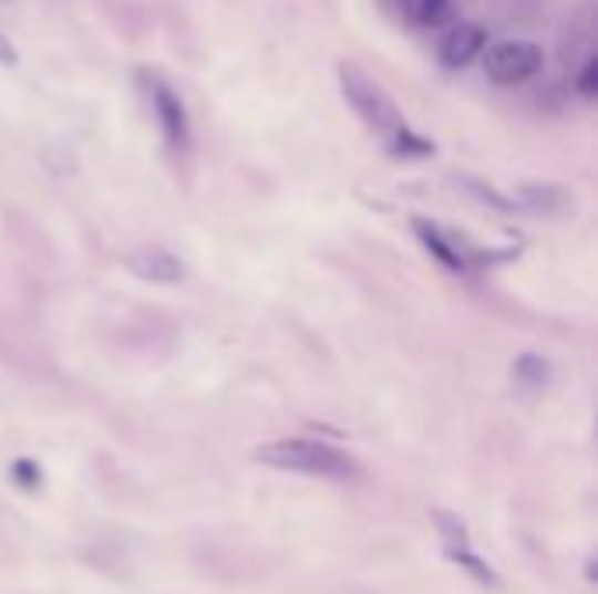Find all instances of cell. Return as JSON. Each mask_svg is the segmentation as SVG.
<instances>
[{
	"label": "cell",
	"mask_w": 598,
	"mask_h": 594,
	"mask_svg": "<svg viewBox=\"0 0 598 594\" xmlns=\"http://www.w3.org/2000/svg\"><path fill=\"white\" fill-rule=\"evenodd\" d=\"M452 0H403V11L413 25H441L448 18Z\"/></svg>",
	"instance_id": "cell-7"
},
{
	"label": "cell",
	"mask_w": 598,
	"mask_h": 594,
	"mask_svg": "<svg viewBox=\"0 0 598 594\" xmlns=\"http://www.w3.org/2000/svg\"><path fill=\"white\" fill-rule=\"evenodd\" d=\"M0 63H18V53H14L11 39L4 32H0Z\"/></svg>",
	"instance_id": "cell-13"
},
{
	"label": "cell",
	"mask_w": 598,
	"mask_h": 594,
	"mask_svg": "<svg viewBox=\"0 0 598 594\" xmlns=\"http://www.w3.org/2000/svg\"><path fill=\"white\" fill-rule=\"evenodd\" d=\"M416 235L427 241V249H434V256L445 262V267H455V270H462V256L452 249V241L448 238H441V231L434 228V225H424V221H416Z\"/></svg>",
	"instance_id": "cell-8"
},
{
	"label": "cell",
	"mask_w": 598,
	"mask_h": 594,
	"mask_svg": "<svg viewBox=\"0 0 598 594\" xmlns=\"http://www.w3.org/2000/svg\"><path fill=\"white\" fill-rule=\"evenodd\" d=\"M434 524H437V532L445 535L448 553H458V549H470V539H465V524H462L455 514L437 511V514H434Z\"/></svg>",
	"instance_id": "cell-9"
},
{
	"label": "cell",
	"mask_w": 598,
	"mask_h": 594,
	"mask_svg": "<svg viewBox=\"0 0 598 594\" xmlns=\"http://www.w3.org/2000/svg\"><path fill=\"white\" fill-rule=\"evenodd\" d=\"M515 374H518L522 382L539 385V382L546 378V361H539V357H522L518 367H515Z\"/></svg>",
	"instance_id": "cell-11"
},
{
	"label": "cell",
	"mask_w": 598,
	"mask_h": 594,
	"mask_svg": "<svg viewBox=\"0 0 598 594\" xmlns=\"http://www.w3.org/2000/svg\"><path fill=\"white\" fill-rule=\"evenodd\" d=\"M340 92L371 129H379V134L403 129V116H399L392 95L368 71H361L358 63H340Z\"/></svg>",
	"instance_id": "cell-2"
},
{
	"label": "cell",
	"mask_w": 598,
	"mask_h": 594,
	"mask_svg": "<svg viewBox=\"0 0 598 594\" xmlns=\"http://www.w3.org/2000/svg\"><path fill=\"white\" fill-rule=\"evenodd\" d=\"M144 84H147V98H151L154 116H158V126H162L165 140H168L175 150H186V147H189V116H186L183 98L175 95L158 74H147Z\"/></svg>",
	"instance_id": "cell-4"
},
{
	"label": "cell",
	"mask_w": 598,
	"mask_h": 594,
	"mask_svg": "<svg viewBox=\"0 0 598 594\" xmlns=\"http://www.w3.org/2000/svg\"><path fill=\"white\" fill-rule=\"evenodd\" d=\"M126 270L144 283H179L186 277V267L179 256H172L162 246H144L126 256Z\"/></svg>",
	"instance_id": "cell-5"
},
{
	"label": "cell",
	"mask_w": 598,
	"mask_h": 594,
	"mask_svg": "<svg viewBox=\"0 0 598 594\" xmlns=\"http://www.w3.org/2000/svg\"><path fill=\"white\" fill-rule=\"evenodd\" d=\"M392 137H395V150H399V154H431V144H427V140H416L406 126L395 129Z\"/></svg>",
	"instance_id": "cell-12"
},
{
	"label": "cell",
	"mask_w": 598,
	"mask_h": 594,
	"mask_svg": "<svg viewBox=\"0 0 598 594\" xmlns=\"http://www.w3.org/2000/svg\"><path fill=\"white\" fill-rule=\"evenodd\" d=\"M483 71L494 84H522L543 71V50L525 39H501L483 53Z\"/></svg>",
	"instance_id": "cell-3"
},
{
	"label": "cell",
	"mask_w": 598,
	"mask_h": 594,
	"mask_svg": "<svg viewBox=\"0 0 598 594\" xmlns=\"http://www.w3.org/2000/svg\"><path fill=\"white\" fill-rule=\"evenodd\" d=\"M262 466L287 469V472H305V476H322V479H347L358 472V466L337 448L319 445V441H277L262 445L256 451Z\"/></svg>",
	"instance_id": "cell-1"
},
{
	"label": "cell",
	"mask_w": 598,
	"mask_h": 594,
	"mask_svg": "<svg viewBox=\"0 0 598 594\" xmlns=\"http://www.w3.org/2000/svg\"><path fill=\"white\" fill-rule=\"evenodd\" d=\"M578 95L581 98H595L598 95V60L588 56L585 67L578 71Z\"/></svg>",
	"instance_id": "cell-10"
},
{
	"label": "cell",
	"mask_w": 598,
	"mask_h": 594,
	"mask_svg": "<svg viewBox=\"0 0 598 594\" xmlns=\"http://www.w3.org/2000/svg\"><path fill=\"white\" fill-rule=\"evenodd\" d=\"M483 50H486V32L480 25H458L441 39L437 56L445 67L458 71V67H465V63H473Z\"/></svg>",
	"instance_id": "cell-6"
}]
</instances>
